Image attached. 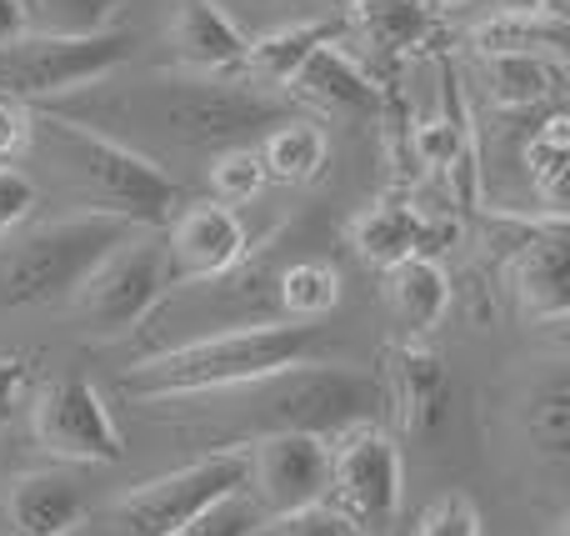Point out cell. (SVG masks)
Returning a JSON list of instances; mask_svg holds the SVG:
<instances>
[{"label": "cell", "mask_w": 570, "mask_h": 536, "mask_svg": "<svg viewBox=\"0 0 570 536\" xmlns=\"http://www.w3.org/2000/svg\"><path fill=\"white\" fill-rule=\"evenodd\" d=\"M325 331L315 321H261V327H230L216 337L170 347L160 357L140 361L120 377V391L130 401H190V397H220V391L250 387V381L281 377V371L311 367L325 357Z\"/></svg>", "instance_id": "6da1fadb"}, {"label": "cell", "mask_w": 570, "mask_h": 536, "mask_svg": "<svg viewBox=\"0 0 570 536\" xmlns=\"http://www.w3.org/2000/svg\"><path fill=\"white\" fill-rule=\"evenodd\" d=\"M50 146V160L66 170V181L90 201V211L106 216H126L140 231H160L176 221L180 186L146 156V150L126 146V140L106 136L96 126H80L70 116H36V130Z\"/></svg>", "instance_id": "7a4b0ae2"}, {"label": "cell", "mask_w": 570, "mask_h": 536, "mask_svg": "<svg viewBox=\"0 0 570 536\" xmlns=\"http://www.w3.org/2000/svg\"><path fill=\"white\" fill-rule=\"evenodd\" d=\"M130 116L160 126L186 146H236L240 136H256L266 126L291 120L285 90L250 86L246 76H150L130 90Z\"/></svg>", "instance_id": "3957f363"}, {"label": "cell", "mask_w": 570, "mask_h": 536, "mask_svg": "<svg viewBox=\"0 0 570 536\" xmlns=\"http://www.w3.org/2000/svg\"><path fill=\"white\" fill-rule=\"evenodd\" d=\"M220 397H240L230 411L240 421L236 431H250V441L276 437V431H305V437L331 441L355 421H375V407H385L381 381L371 371L331 367V361H311V367L281 371Z\"/></svg>", "instance_id": "277c9868"}, {"label": "cell", "mask_w": 570, "mask_h": 536, "mask_svg": "<svg viewBox=\"0 0 570 536\" xmlns=\"http://www.w3.org/2000/svg\"><path fill=\"white\" fill-rule=\"evenodd\" d=\"M136 221L80 211V216L50 221L0 251V306H60L80 291V281L136 236Z\"/></svg>", "instance_id": "5b68a950"}, {"label": "cell", "mask_w": 570, "mask_h": 536, "mask_svg": "<svg viewBox=\"0 0 570 536\" xmlns=\"http://www.w3.org/2000/svg\"><path fill=\"white\" fill-rule=\"evenodd\" d=\"M246 491V451L240 447H216L206 457L186 461V467L150 477L140 487L120 491L100 507L96 527L100 536H170L206 517L216 501Z\"/></svg>", "instance_id": "8992f818"}, {"label": "cell", "mask_w": 570, "mask_h": 536, "mask_svg": "<svg viewBox=\"0 0 570 536\" xmlns=\"http://www.w3.org/2000/svg\"><path fill=\"white\" fill-rule=\"evenodd\" d=\"M170 291H176V271H170V256H166V236L160 231H136L80 281L70 306L86 321L90 337L116 341V337H130Z\"/></svg>", "instance_id": "52a82bcc"}, {"label": "cell", "mask_w": 570, "mask_h": 536, "mask_svg": "<svg viewBox=\"0 0 570 536\" xmlns=\"http://www.w3.org/2000/svg\"><path fill=\"white\" fill-rule=\"evenodd\" d=\"M130 56L126 30H100V36H46L26 30L20 40L0 46V100H56L66 90H80L90 80L110 76Z\"/></svg>", "instance_id": "ba28073f"}, {"label": "cell", "mask_w": 570, "mask_h": 536, "mask_svg": "<svg viewBox=\"0 0 570 536\" xmlns=\"http://www.w3.org/2000/svg\"><path fill=\"white\" fill-rule=\"evenodd\" d=\"M405 497L401 447L381 421H355L341 437H331V491L325 507H335L361 532H381L395 522Z\"/></svg>", "instance_id": "9c48e42d"}, {"label": "cell", "mask_w": 570, "mask_h": 536, "mask_svg": "<svg viewBox=\"0 0 570 536\" xmlns=\"http://www.w3.org/2000/svg\"><path fill=\"white\" fill-rule=\"evenodd\" d=\"M30 431L56 461L70 467H116L126 461V441L110 417L106 397L86 377H50L30 397Z\"/></svg>", "instance_id": "30bf717a"}, {"label": "cell", "mask_w": 570, "mask_h": 536, "mask_svg": "<svg viewBox=\"0 0 570 536\" xmlns=\"http://www.w3.org/2000/svg\"><path fill=\"white\" fill-rule=\"evenodd\" d=\"M246 451V497L266 522L295 517L305 507H321L331 491V441L305 431H276L256 437Z\"/></svg>", "instance_id": "8fae6325"}, {"label": "cell", "mask_w": 570, "mask_h": 536, "mask_svg": "<svg viewBox=\"0 0 570 536\" xmlns=\"http://www.w3.org/2000/svg\"><path fill=\"white\" fill-rule=\"evenodd\" d=\"M166 256L176 271V286L220 281L250 256V231L240 211L220 206V201H196V206H180L170 221Z\"/></svg>", "instance_id": "7c38bea8"}, {"label": "cell", "mask_w": 570, "mask_h": 536, "mask_svg": "<svg viewBox=\"0 0 570 536\" xmlns=\"http://www.w3.org/2000/svg\"><path fill=\"white\" fill-rule=\"evenodd\" d=\"M381 401L391 407L405 437H435L451 411V377L445 361L421 341H391L381 351Z\"/></svg>", "instance_id": "4fadbf2b"}, {"label": "cell", "mask_w": 570, "mask_h": 536, "mask_svg": "<svg viewBox=\"0 0 570 536\" xmlns=\"http://www.w3.org/2000/svg\"><path fill=\"white\" fill-rule=\"evenodd\" d=\"M0 517L16 536H76L90 517V487L76 467H30L0 481Z\"/></svg>", "instance_id": "5bb4252c"}, {"label": "cell", "mask_w": 570, "mask_h": 536, "mask_svg": "<svg viewBox=\"0 0 570 536\" xmlns=\"http://www.w3.org/2000/svg\"><path fill=\"white\" fill-rule=\"evenodd\" d=\"M411 156L451 186V201L461 211L475 206V191H481L475 130H471V116H465L461 80H455L451 60H441V116H425L421 126L411 130Z\"/></svg>", "instance_id": "9a60e30c"}, {"label": "cell", "mask_w": 570, "mask_h": 536, "mask_svg": "<svg viewBox=\"0 0 570 536\" xmlns=\"http://www.w3.org/2000/svg\"><path fill=\"white\" fill-rule=\"evenodd\" d=\"M445 241H455V226L451 221H425L415 206H405V201L385 196L375 201V206H365L361 216L351 221V246L355 256L365 261V266H401L405 256H431L445 246Z\"/></svg>", "instance_id": "2e32d148"}, {"label": "cell", "mask_w": 570, "mask_h": 536, "mask_svg": "<svg viewBox=\"0 0 570 536\" xmlns=\"http://www.w3.org/2000/svg\"><path fill=\"white\" fill-rule=\"evenodd\" d=\"M246 30L220 10V0H180L170 20V50L190 76H240Z\"/></svg>", "instance_id": "e0dca14e"}, {"label": "cell", "mask_w": 570, "mask_h": 536, "mask_svg": "<svg viewBox=\"0 0 570 536\" xmlns=\"http://www.w3.org/2000/svg\"><path fill=\"white\" fill-rule=\"evenodd\" d=\"M285 90L301 100H315V106L331 110V116H381V80H375L341 40L311 50Z\"/></svg>", "instance_id": "ac0fdd59"}, {"label": "cell", "mask_w": 570, "mask_h": 536, "mask_svg": "<svg viewBox=\"0 0 570 536\" xmlns=\"http://www.w3.org/2000/svg\"><path fill=\"white\" fill-rule=\"evenodd\" d=\"M515 301L531 321L561 327L570 316V286H566V216H556L521 256L511 261Z\"/></svg>", "instance_id": "d6986e66"}, {"label": "cell", "mask_w": 570, "mask_h": 536, "mask_svg": "<svg viewBox=\"0 0 570 536\" xmlns=\"http://www.w3.org/2000/svg\"><path fill=\"white\" fill-rule=\"evenodd\" d=\"M345 26L365 36L381 60H401L441 30V6L431 0H345Z\"/></svg>", "instance_id": "ffe728a7"}, {"label": "cell", "mask_w": 570, "mask_h": 536, "mask_svg": "<svg viewBox=\"0 0 570 536\" xmlns=\"http://www.w3.org/2000/svg\"><path fill=\"white\" fill-rule=\"evenodd\" d=\"M345 16H331V20H295V26H281L271 30V36L250 40L246 46V60H240V76L250 80V86H266V90H285L291 86V76L305 66V56L321 46H331V40L345 36Z\"/></svg>", "instance_id": "44dd1931"}, {"label": "cell", "mask_w": 570, "mask_h": 536, "mask_svg": "<svg viewBox=\"0 0 570 536\" xmlns=\"http://www.w3.org/2000/svg\"><path fill=\"white\" fill-rule=\"evenodd\" d=\"M475 56H556L566 60V10L505 6L471 30Z\"/></svg>", "instance_id": "7402d4cb"}, {"label": "cell", "mask_w": 570, "mask_h": 536, "mask_svg": "<svg viewBox=\"0 0 570 536\" xmlns=\"http://www.w3.org/2000/svg\"><path fill=\"white\" fill-rule=\"evenodd\" d=\"M385 306L411 331V341L425 337V331H435L445 321V311H451V276H445L441 261H431V256H405L401 266L385 271Z\"/></svg>", "instance_id": "603a6c76"}, {"label": "cell", "mask_w": 570, "mask_h": 536, "mask_svg": "<svg viewBox=\"0 0 570 536\" xmlns=\"http://www.w3.org/2000/svg\"><path fill=\"white\" fill-rule=\"evenodd\" d=\"M495 106L521 110V106H546L566 90V60L556 56H475Z\"/></svg>", "instance_id": "cb8c5ba5"}, {"label": "cell", "mask_w": 570, "mask_h": 536, "mask_svg": "<svg viewBox=\"0 0 570 536\" xmlns=\"http://www.w3.org/2000/svg\"><path fill=\"white\" fill-rule=\"evenodd\" d=\"M261 166L266 181H285V186H311L331 166V136L321 120H281L271 126V136L261 140Z\"/></svg>", "instance_id": "d4e9b609"}, {"label": "cell", "mask_w": 570, "mask_h": 536, "mask_svg": "<svg viewBox=\"0 0 570 536\" xmlns=\"http://www.w3.org/2000/svg\"><path fill=\"white\" fill-rule=\"evenodd\" d=\"M566 170H570V116L551 110L525 140V176L546 196L551 211H566Z\"/></svg>", "instance_id": "484cf974"}, {"label": "cell", "mask_w": 570, "mask_h": 536, "mask_svg": "<svg viewBox=\"0 0 570 536\" xmlns=\"http://www.w3.org/2000/svg\"><path fill=\"white\" fill-rule=\"evenodd\" d=\"M525 431H531L535 451H541L546 461H566L570 451V381L566 371H546L541 381L531 387V397H525Z\"/></svg>", "instance_id": "4316f807"}, {"label": "cell", "mask_w": 570, "mask_h": 536, "mask_svg": "<svg viewBox=\"0 0 570 536\" xmlns=\"http://www.w3.org/2000/svg\"><path fill=\"white\" fill-rule=\"evenodd\" d=\"M281 306L291 321H321L341 301V271L331 261H295L281 271Z\"/></svg>", "instance_id": "83f0119b"}, {"label": "cell", "mask_w": 570, "mask_h": 536, "mask_svg": "<svg viewBox=\"0 0 570 536\" xmlns=\"http://www.w3.org/2000/svg\"><path fill=\"white\" fill-rule=\"evenodd\" d=\"M126 6L130 0H30L26 10H36L46 36H100L116 30Z\"/></svg>", "instance_id": "f1b7e54d"}, {"label": "cell", "mask_w": 570, "mask_h": 536, "mask_svg": "<svg viewBox=\"0 0 570 536\" xmlns=\"http://www.w3.org/2000/svg\"><path fill=\"white\" fill-rule=\"evenodd\" d=\"M266 186H271L266 166H261V156L250 146H230L210 160V201H220V206H230V211L250 206Z\"/></svg>", "instance_id": "f546056e"}, {"label": "cell", "mask_w": 570, "mask_h": 536, "mask_svg": "<svg viewBox=\"0 0 570 536\" xmlns=\"http://www.w3.org/2000/svg\"><path fill=\"white\" fill-rule=\"evenodd\" d=\"M261 527H266V517L256 511V501H250L246 491H236V497L216 501L206 517H196L190 527H180L170 536H256Z\"/></svg>", "instance_id": "4dcf8cb0"}, {"label": "cell", "mask_w": 570, "mask_h": 536, "mask_svg": "<svg viewBox=\"0 0 570 536\" xmlns=\"http://www.w3.org/2000/svg\"><path fill=\"white\" fill-rule=\"evenodd\" d=\"M415 536H481V511H475L471 497L451 491V497H441V501H431V507H425Z\"/></svg>", "instance_id": "1f68e13d"}, {"label": "cell", "mask_w": 570, "mask_h": 536, "mask_svg": "<svg viewBox=\"0 0 570 536\" xmlns=\"http://www.w3.org/2000/svg\"><path fill=\"white\" fill-rule=\"evenodd\" d=\"M256 536H365L355 522H345L335 507H305L295 517H281V522H266Z\"/></svg>", "instance_id": "d6a6232c"}, {"label": "cell", "mask_w": 570, "mask_h": 536, "mask_svg": "<svg viewBox=\"0 0 570 536\" xmlns=\"http://www.w3.org/2000/svg\"><path fill=\"white\" fill-rule=\"evenodd\" d=\"M40 206V186L16 166H0V236H10L16 226H26L30 211Z\"/></svg>", "instance_id": "836d02e7"}, {"label": "cell", "mask_w": 570, "mask_h": 536, "mask_svg": "<svg viewBox=\"0 0 570 536\" xmlns=\"http://www.w3.org/2000/svg\"><path fill=\"white\" fill-rule=\"evenodd\" d=\"M30 130H36V110L20 100H0V166H10L16 156L30 150Z\"/></svg>", "instance_id": "e575fe53"}, {"label": "cell", "mask_w": 570, "mask_h": 536, "mask_svg": "<svg viewBox=\"0 0 570 536\" xmlns=\"http://www.w3.org/2000/svg\"><path fill=\"white\" fill-rule=\"evenodd\" d=\"M26 381H30V367H26V361H20V357H0V431H6L10 417H16Z\"/></svg>", "instance_id": "d590c367"}, {"label": "cell", "mask_w": 570, "mask_h": 536, "mask_svg": "<svg viewBox=\"0 0 570 536\" xmlns=\"http://www.w3.org/2000/svg\"><path fill=\"white\" fill-rule=\"evenodd\" d=\"M26 30H30V10H26V0H0V46L20 40Z\"/></svg>", "instance_id": "8d00e7d4"}, {"label": "cell", "mask_w": 570, "mask_h": 536, "mask_svg": "<svg viewBox=\"0 0 570 536\" xmlns=\"http://www.w3.org/2000/svg\"><path fill=\"white\" fill-rule=\"evenodd\" d=\"M431 6H461V0H431Z\"/></svg>", "instance_id": "74e56055"}]
</instances>
